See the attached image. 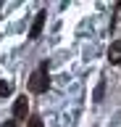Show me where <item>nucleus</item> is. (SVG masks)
Returning a JSON list of instances; mask_svg holds the SVG:
<instances>
[{"mask_svg":"<svg viewBox=\"0 0 121 127\" xmlns=\"http://www.w3.org/2000/svg\"><path fill=\"white\" fill-rule=\"evenodd\" d=\"M50 87V79H48V61H42L37 69L32 71V77H29V90L32 93H45Z\"/></svg>","mask_w":121,"mask_h":127,"instance_id":"f257e3e1","label":"nucleus"},{"mask_svg":"<svg viewBox=\"0 0 121 127\" xmlns=\"http://www.w3.org/2000/svg\"><path fill=\"white\" fill-rule=\"evenodd\" d=\"M13 93V85L11 82H5V79H0V98H5V95Z\"/></svg>","mask_w":121,"mask_h":127,"instance_id":"39448f33","label":"nucleus"},{"mask_svg":"<svg viewBox=\"0 0 121 127\" xmlns=\"http://www.w3.org/2000/svg\"><path fill=\"white\" fill-rule=\"evenodd\" d=\"M3 127H13V122H5V125H3Z\"/></svg>","mask_w":121,"mask_h":127,"instance_id":"0eeeda50","label":"nucleus"},{"mask_svg":"<svg viewBox=\"0 0 121 127\" xmlns=\"http://www.w3.org/2000/svg\"><path fill=\"white\" fill-rule=\"evenodd\" d=\"M108 61L116 64V66L121 64V40H113L111 42V48H108Z\"/></svg>","mask_w":121,"mask_h":127,"instance_id":"20e7f679","label":"nucleus"},{"mask_svg":"<svg viewBox=\"0 0 121 127\" xmlns=\"http://www.w3.org/2000/svg\"><path fill=\"white\" fill-rule=\"evenodd\" d=\"M45 11H40V13L34 16V24H32V29H29V40H37L40 37V32H42V27H45Z\"/></svg>","mask_w":121,"mask_h":127,"instance_id":"7ed1b4c3","label":"nucleus"},{"mask_svg":"<svg viewBox=\"0 0 121 127\" xmlns=\"http://www.w3.org/2000/svg\"><path fill=\"white\" fill-rule=\"evenodd\" d=\"M26 127H45V125H42V119H40V117H29Z\"/></svg>","mask_w":121,"mask_h":127,"instance_id":"423d86ee","label":"nucleus"},{"mask_svg":"<svg viewBox=\"0 0 121 127\" xmlns=\"http://www.w3.org/2000/svg\"><path fill=\"white\" fill-rule=\"evenodd\" d=\"M116 11H119V13H121V3H119V5H116Z\"/></svg>","mask_w":121,"mask_h":127,"instance_id":"6e6552de","label":"nucleus"},{"mask_svg":"<svg viewBox=\"0 0 121 127\" xmlns=\"http://www.w3.org/2000/svg\"><path fill=\"white\" fill-rule=\"evenodd\" d=\"M26 114H29V101H26V95H21V98H16V103H13V117L16 119H26Z\"/></svg>","mask_w":121,"mask_h":127,"instance_id":"f03ea898","label":"nucleus"}]
</instances>
